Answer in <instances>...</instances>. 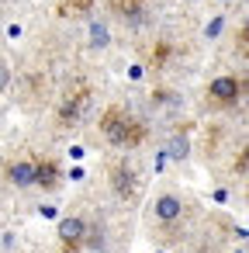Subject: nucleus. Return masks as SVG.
Listing matches in <instances>:
<instances>
[{
  "mask_svg": "<svg viewBox=\"0 0 249 253\" xmlns=\"http://www.w3.org/2000/svg\"><path fill=\"white\" fill-rule=\"evenodd\" d=\"M235 90H239V87H235V80H232V77H218V80H211V94H214L218 101H232V97H235Z\"/></svg>",
  "mask_w": 249,
  "mask_h": 253,
  "instance_id": "20e7f679",
  "label": "nucleus"
},
{
  "mask_svg": "<svg viewBox=\"0 0 249 253\" xmlns=\"http://www.w3.org/2000/svg\"><path fill=\"white\" fill-rule=\"evenodd\" d=\"M83 232H87L83 218H63V222H59V236H63L66 243H76V239H80Z\"/></svg>",
  "mask_w": 249,
  "mask_h": 253,
  "instance_id": "7ed1b4c3",
  "label": "nucleus"
},
{
  "mask_svg": "<svg viewBox=\"0 0 249 253\" xmlns=\"http://www.w3.org/2000/svg\"><path fill=\"white\" fill-rule=\"evenodd\" d=\"M11 180H14L18 187H28V184L38 180V170H35L32 163H14V167H11Z\"/></svg>",
  "mask_w": 249,
  "mask_h": 253,
  "instance_id": "f257e3e1",
  "label": "nucleus"
},
{
  "mask_svg": "<svg viewBox=\"0 0 249 253\" xmlns=\"http://www.w3.org/2000/svg\"><path fill=\"white\" fill-rule=\"evenodd\" d=\"M218 32H221V18H214V21H211V25H208V39H214V35H218Z\"/></svg>",
  "mask_w": 249,
  "mask_h": 253,
  "instance_id": "0eeeda50",
  "label": "nucleus"
},
{
  "mask_svg": "<svg viewBox=\"0 0 249 253\" xmlns=\"http://www.w3.org/2000/svg\"><path fill=\"white\" fill-rule=\"evenodd\" d=\"M156 215H159L163 222H173V218L180 215V201H177L173 194H163V198L156 201Z\"/></svg>",
  "mask_w": 249,
  "mask_h": 253,
  "instance_id": "f03ea898",
  "label": "nucleus"
},
{
  "mask_svg": "<svg viewBox=\"0 0 249 253\" xmlns=\"http://www.w3.org/2000/svg\"><path fill=\"white\" fill-rule=\"evenodd\" d=\"M90 42H94V45H107V28H104V25H94V28H90Z\"/></svg>",
  "mask_w": 249,
  "mask_h": 253,
  "instance_id": "423d86ee",
  "label": "nucleus"
},
{
  "mask_svg": "<svg viewBox=\"0 0 249 253\" xmlns=\"http://www.w3.org/2000/svg\"><path fill=\"white\" fill-rule=\"evenodd\" d=\"M166 156H173V160H183L187 156V139H170V146H166Z\"/></svg>",
  "mask_w": 249,
  "mask_h": 253,
  "instance_id": "39448f33",
  "label": "nucleus"
}]
</instances>
